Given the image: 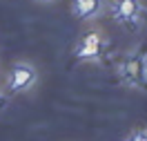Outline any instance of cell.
Segmentation results:
<instances>
[{
	"instance_id": "cell-1",
	"label": "cell",
	"mask_w": 147,
	"mask_h": 141,
	"mask_svg": "<svg viewBox=\"0 0 147 141\" xmlns=\"http://www.w3.org/2000/svg\"><path fill=\"white\" fill-rule=\"evenodd\" d=\"M107 49H109V40L105 36V31L100 27H89L78 36L71 49V56L78 63H100Z\"/></svg>"
},
{
	"instance_id": "cell-2",
	"label": "cell",
	"mask_w": 147,
	"mask_h": 141,
	"mask_svg": "<svg viewBox=\"0 0 147 141\" xmlns=\"http://www.w3.org/2000/svg\"><path fill=\"white\" fill-rule=\"evenodd\" d=\"M105 9L116 25L127 31H138L145 25L147 7L143 0H107Z\"/></svg>"
},
{
	"instance_id": "cell-3",
	"label": "cell",
	"mask_w": 147,
	"mask_h": 141,
	"mask_svg": "<svg viewBox=\"0 0 147 141\" xmlns=\"http://www.w3.org/2000/svg\"><path fill=\"white\" fill-rule=\"evenodd\" d=\"M118 76L125 87L145 92L147 90V52H143V49L129 52L127 56L120 61Z\"/></svg>"
},
{
	"instance_id": "cell-4",
	"label": "cell",
	"mask_w": 147,
	"mask_h": 141,
	"mask_svg": "<svg viewBox=\"0 0 147 141\" xmlns=\"http://www.w3.org/2000/svg\"><path fill=\"white\" fill-rule=\"evenodd\" d=\"M38 81H40V74L29 61H16L5 74V94L7 96L27 94L38 85Z\"/></svg>"
},
{
	"instance_id": "cell-5",
	"label": "cell",
	"mask_w": 147,
	"mask_h": 141,
	"mask_svg": "<svg viewBox=\"0 0 147 141\" xmlns=\"http://www.w3.org/2000/svg\"><path fill=\"white\" fill-rule=\"evenodd\" d=\"M107 0H71L69 11L78 22H94L105 11Z\"/></svg>"
},
{
	"instance_id": "cell-6",
	"label": "cell",
	"mask_w": 147,
	"mask_h": 141,
	"mask_svg": "<svg viewBox=\"0 0 147 141\" xmlns=\"http://www.w3.org/2000/svg\"><path fill=\"white\" fill-rule=\"evenodd\" d=\"M125 141H147V130H143V128L131 130V132H129V137Z\"/></svg>"
},
{
	"instance_id": "cell-7",
	"label": "cell",
	"mask_w": 147,
	"mask_h": 141,
	"mask_svg": "<svg viewBox=\"0 0 147 141\" xmlns=\"http://www.w3.org/2000/svg\"><path fill=\"white\" fill-rule=\"evenodd\" d=\"M7 105V94H2V90H0V110Z\"/></svg>"
},
{
	"instance_id": "cell-8",
	"label": "cell",
	"mask_w": 147,
	"mask_h": 141,
	"mask_svg": "<svg viewBox=\"0 0 147 141\" xmlns=\"http://www.w3.org/2000/svg\"><path fill=\"white\" fill-rule=\"evenodd\" d=\"M38 5H49V2H54V0H36Z\"/></svg>"
}]
</instances>
